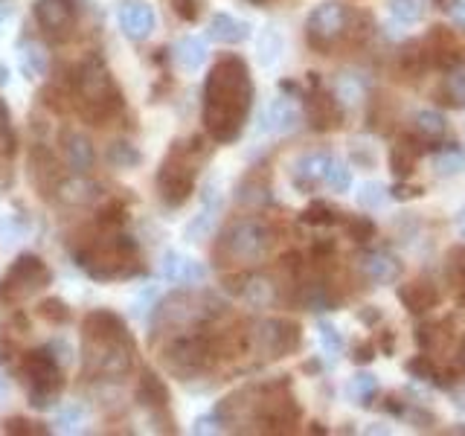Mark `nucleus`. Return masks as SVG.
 <instances>
[{
	"mask_svg": "<svg viewBox=\"0 0 465 436\" xmlns=\"http://www.w3.org/2000/svg\"><path fill=\"white\" fill-rule=\"evenodd\" d=\"M140 399L143 404H149V407H163L166 404V387L157 382V375L152 372H145L143 375V384H140Z\"/></svg>",
	"mask_w": 465,
	"mask_h": 436,
	"instance_id": "26",
	"label": "nucleus"
},
{
	"mask_svg": "<svg viewBox=\"0 0 465 436\" xmlns=\"http://www.w3.org/2000/svg\"><path fill=\"white\" fill-rule=\"evenodd\" d=\"M271 242L273 239H271L268 224L253 222V218H244V222L232 224L224 233V251L232 259H242V262H256L259 256H265Z\"/></svg>",
	"mask_w": 465,
	"mask_h": 436,
	"instance_id": "3",
	"label": "nucleus"
},
{
	"mask_svg": "<svg viewBox=\"0 0 465 436\" xmlns=\"http://www.w3.org/2000/svg\"><path fill=\"white\" fill-rule=\"evenodd\" d=\"M256 338L271 358H280L300 346V329L294 323H285V320H268V323L259 326Z\"/></svg>",
	"mask_w": 465,
	"mask_h": 436,
	"instance_id": "6",
	"label": "nucleus"
},
{
	"mask_svg": "<svg viewBox=\"0 0 465 436\" xmlns=\"http://www.w3.org/2000/svg\"><path fill=\"white\" fill-rule=\"evenodd\" d=\"M407 372L416 375V378H421V382H433V378H436L433 363H430L425 355H416V358L407 361Z\"/></svg>",
	"mask_w": 465,
	"mask_h": 436,
	"instance_id": "30",
	"label": "nucleus"
},
{
	"mask_svg": "<svg viewBox=\"0 0 465 436\" xmlns=\"http://www.w3.org/2000/svg\"><path fill=\"white\" fill-rule=\"evenodd\" d=\"M428 0H390V15L401 24H419L425 18Z\"/></svg>",
	"mask_w": 465,
	"mask_h": 436,
	"instance_id": "24",
	"label": "nucleus"
},
{
	"mask_svg": "<svg viewBox=\"0 0 465 436\" xmlns=\"http://www.w3.org/2000/svg\"><path fill=\"white\" fill-rule=\"evenodd\" d=\"M460 363H462V370H465V343H462V349H460Z\"/></svg>",
	"mask_w": 465,
	"mask_h": 436,
	"instance_id": "40",
	"label": "nucleus"
},
{
	"mask_svg": "<svg viewBox=\"0 0 465 436\" xmlns=\"http://www.w3.org/2000/svg\"><path fill=\"white\" fill-rule=\"evenodd\" d=\"M253 105V82L247 64L236 55L222 58L207 79L203 123L218 143H232L242 134L247 111Z\"/></svg>",
	"mask_w": 465,
	"mask_h": 436,
	"instance_id": "1",
	"label": "nucleus"
},
{
	"mask_svg": "<svg viewBox=\"0 0 465 436\" xmlns=\"http://www.w3.org/2000/svg\"><path fill=\"white\" fill-rule=\"evenodd\" d=\"M35 18L47 33H67L76 21V6L73 0H38L35 4Z\"/></svg>",
	"mask_w": 465,
	"mask_h": 436,
	"instance_id": "8",
	"label": "nucleus"
},
{
	"mask_svg": "<svg viewBox=\"0 0 465 436\" xmlns=\"http://www.w3.org/2000/svg\"><path fill=\"white\" fill-rule=\"evenodd\" d=\"M375 352H378V349H375V343H361V346L355 349L352 361H358V363H370Z\"/></svg>",
	"mask_w": 465,
	"mask_h": 436,
	"instance_id": "35",
	"label": "nucleus"
},
{
	"mask_svg": "<svg viewBox=\"0 0 465 436\" xmlns=\"http://www.w3.org/2000/svg\"><path fill=\"white\" fill-rule=\"evenodd\" d=\"M445 91L454 105H465V64L450 67L448 79H445Z\"/></svg>",
	"mask_w": 465,
	"mask_h": 436,
	"instance_id": "29",
	"label": "nucleus"
},
{
	"mask_svg": "<svg viewBox=\"0 0 465 436\" xmlns=\"http://www.w3.org/2000/svg\"><path fill=\"white\" fill-rule=\"evenodd\" d=\"M280 53H282V38L276 33L273 26H265L259 35V62L262 67H273L280 62Z\"/></svg>",
	"mask_w": 465,
	"mask_h": 436,
	"instance_id": "21",
	"label": "nucleus"
},
{
	"mask_svg": "<svg viewBox=\"0 0 465 436\" xmlns=\"http://www.w3.org/2000/svg\"><path fill=\"white\" fill-rule=\"evenodd\" d=\"M302 222H305V224H314V227H329V224L338 222V213H334V210L329 207V203L314 201V203H309V207H305Z\"/></svg>",
	"mask_w": 465,
	"mask_h": 436,
	"instance_id": "27",
	"label": "nucleus"
},
{
	"mask_svg": "<svg viewBox=\"0 0 465 436\" xmlns=\"http://www.w3.org/2000/svg\"><path fill=\"white\" fill-rule=\"evenodd\" d=\"M331 154L326 152H312V154H302L297 164H294V172H291V178H294V186L302 189V193H309L314 183H323V172L329 166Z\"/></svg>",
	"mask_w": 465,
	"mask_h": 436,
	"instance_id": "12",
	"label": "nucleus"
},
{
	"mask_svg": "<svg viewBox=\"0 0 465 436\" xmlns=\"http://www.w3.org/2000/svg\"><path fill=\"white\" fill-rule=\"evenodd\" d=\"M399 300L404 302L407 312L425 314L433 309L436 302H440V291H436V285H430L428 280H413V282L399 288Z\"/></svg>",
	"mask_w": 465,
	"mask_h": 436,
	"instance_id": "13",
	"label": "nucleus"
},
{
	"mask_svg": "<svg viewBox=\"0 0 465 436\" xmlns=\"http://www.w3.org/2000/svg\"><path fill=\"white\" fill-rule=\"evenodd\" d=\"M349 233L358 239V242H367L375 236V224L370 222V218H363V215H355L352 222H349Z\"/></svg>",
	"mask_w": 465,
	"mask_h": 436,
	"instance_id": "31",
	"label": "nucleus"
},
{
	"mask_svg": "<svg viewBox=\"0 0 465 436\" xmlns=\"http://www.w3.org/2000/svg\"><path fill=\"white\" fill-rule=\"evenodd\" d=\"M210 38L218 44H242L251 38V24L232 18V15L218 12L210 21Z\"/></svg>",
	"mask_w": 465,
	"mask_h": 436,
	"instance_id": "14",
	"label": "nucleus"
},
{
	"mask_svg": "<svg viewBox=\"0 0 465 436\" xmlns=\"http://www.w3.org/2000/svg\"><path fill=\"white\" fill-rule=\"evenodd\" d=\"M430 166L436 169V174H442V178L445 174H460L465 172V154L460 149H445L440 154H433Z\"/></svg>",
	"mask_w": 465,
	"mask_h": 436,
	"instance_id": "25",
	"label": "nucleus"
},
{
	"mask_svg": "<svg viewBox=\"0 0 465 436\" xmlns=\"http://www.w3.org/2000/svg\"><path fill=\"white\" fill-rule=\"evenodd\" d=\"M193 181H195V169L181 157V149H174L172 157H166L163 172H160V195H163L169 207H178L193 193Z\"/></svg>",
	"mask_w": 465,
	"mask_h": 436,
	"instance_id": "5",
	"label": "nucleus"
},
{
	"mask_svg": "<svg viewBox=\"0 0 465 436\" xmlns=\"http://www.w3.org/2000/svg\"><path fill=\"white\" fill-rule=\"evenodd\" d=\"M111 160L114 164H137V152H131V145H125V143H116L114 149H111Z\"/></svg>",
	"mask_w": 465,
	"mask_h": 436,
	"instance_id": "32",
	"label": "nucleus"
},
{
	"mask_svg": "<svg viewBox=\"0 0 465 436\" xmlns=\"http://www.w3.org/2000/svg\"><path fill=\"white\" fill-rule=\"evenodd\" d=\"M120 24H123V33L131 41H145L154 33V24H157V15L149 4H140V0H131L120 9Z\"/></svg>",
	"mask_w": 465,
	"mask_h": 436,
	"instance_id": "7",
	"label": "nucleus"
},
{
	"mask_svg": "<svg viewBox=\"0 0 465 436\" xmlns=\"http://www.w3.org/2000/svg\"><path fill=\"white\" fill-rule=\"evenodd\" d=\"M174 62H178L181 70L195 73L198 67H203V62H207V44L195 35L181 38L178 47H174Z\"/></svg>",
	"mask_w": 465,
	"mask_h": 436,
	"instance_id": "16",
	"label": "nucleus"
},
{
	"mask_svg": "<svg viewBox=\"0 0 465 436\" xmlns=\"http://www.w3.org/2000/svg\"><path fill=\"white\" fill-rule=\"evenodd\" d=\"M172 4H174V12H178L183 21H195L198 18V4H195V0H172Z\"/></svg>",
	"mask_w": 465,
	"mask_h": 436,
	"instance_id": "33",
	"label": "nucleus"
},
{
	"mask_svg": "<svg viewBox=\"0 0 465 436\" xmlns=\"http://www.w3.org/2000/svg\"><path fill=\"white\" fill-rule=\"evenodd\" d=\"M305 114H309V123L314 131H329L341 120L338 102H334L331 94L317 91V84H314V94L309 96V102H305Z\"/></svg>",
	"mask_w": 465,
	"mask_h": 436,
	"instance_id": "11",
	"label": "nucleus"
},
{
	"mask_svg": "<svg viewBox=\"0 0 465 436\" xmlns=\"http://www.w3.org/2000/svg\"><path fill=\"white\" fill-rule=\"evenodd\" d=\"M454 404H457V411H462V413H465V387L454 390Z\"/></svg>",
	"mask_w": 465,
	"mask_h": 436,
	"instance_id": "37",
	"label": "nucleus"
},
{
	"mask_svg": "<svg viewBox=\"0 0 465 436\" xmlns=\"http://www.w3.org/2000/svg\"><path fill=\"white\" fill-rule=\"evenodd\" d=\"M300 123V111L288 96L273 99L268 111H265V128L273 131V134H285V131H294Z\"/></svg>",
	"mask_w": 465,
	"mask_h": 436,
	"instance_id": "15",
	"label": "nucleus"
},
{
	"mask_svg": "<svg viewBox=\"0 0 465 436\" xmlns=\"http://www.w3.org/2000/svg\"><path fill=\"white\" fill-rule=\"evenodd\" d=\"M163 276L174 285H198L207 280V271H203L195 259L181 256L178 251H169L163 256Z\"/></svg>",
	"mask_w": 465,
	"mask_h": 436,
	"instance_id": "9",
	"label": "nucleus"
},
{
	"mask_svg": "<svg viewBox=\"0 0 465 436\" xmlns=\"http://www.w3.org/2000/svg\"><path fill=\"white\" fill-rule=\"evenodd\" d=\"M317 332H320V346H323L326 355H341L343 352V338H341L338 326L329 323V320H320Z\"/></svg>",
	"mask_w": 465,
	"mask_h": 436,
	"instance_id": "28",
	"label": "nucleus"
},
{
	"mask_svg": "<svg viewBox=\"0 0 465 436\" xmlns=\"http://www.w3.org/2000/svg\"><path fill=\"white\" fill-rule=\"evenodd\" d=\"M26 372L33 375L29 382V404L33 407H50L58 396L62 378H58V367L50 352H33L26 361Z\"/></svg>",
	"mask_w": 465,
	"mask_h": 436,
	"instance_id": "4",
	"label": "nucleus"
},
{
	"mask_svg": "<svg viewBox=\"0 0 465 436\" xmlns=\"http://www.w3.org/2000/svg\"><path fill=\"white\" fill-rule=\"evenodd\" d=\"M349 29V9L341 4H320L312 9L309 21H305V38L314 50H329L334 47Z\"/></svg>",
	"mask_w": 465,
	"mask_h": 436,
	"instance_id": "2",
	"label": "nucleus"
},
{
	"mask_svg": "<svg viewBox=\"0 0 465 436\" xmlns=\"http://www.w3.org/2000/svg\"><path fill=\"white\" fill-rule=\"evenodd\" d=\"M390 189L384 183H375V181H367V183H361L358 186V193H355V201L361 203L363 210H378V207H384V203L390 201Z\"/></svg>",
	"mask_w": 465,
	"mask_h": 436,
	"instance_id": "23",
	"label": "nucleus"
},
{
	"mask_svg": "<svg viewBox=\"0 0 465 436\" xmlns=\"http://www.w3.org/2000/svg\"><path fill=\"white\" fill-rule=\"evenodd\" d=\"M413 128L421 140H440V137H445L448 123L440 111H419L413 116Z\"/></svg>",
	"mask_w": 465,
	"mask_h": 436,
	"instance_id": "18",
	"label": "nucleus"
},
{
	"mask_svg": "<svg viewBox=\"0 0 465 436\" xmlns=\"http://www.w3.org/2000/svg\"><path fill=\"white\" fill-rule=\"evenodd\" d=\"M64 154H67V164L76 172H87L94 166V145L87 143V137H82V134L64 137Z\"/></svg>",
	"mask_w": 465,
	"mask_h": 436,
	"instance_id": "17",
	"label": "nucleus"
},
{
	"mask_svg": "<svg viewBox=\"0 0 465 436\" xmlns=\"http://www.w3.org/2000/svg\"><path fill=\"white\" fill-rule=\"evenodd\" d=\"M416 160H419V152L413 149L411 143L392 145V152H390V166H392V172L399 174V178H411L413 169H416Z\"/></svg>",
	"mask_w": 465,
	"mask_h": 436,
	"instance_id": "19",
	"label": "nucleus"
},
{
	"mask_svg": "<svg viewBox=\"0 0 465 436\" xmlns=\"http://www.w3.org/2000/svg\"><path fill=\"white\" fill-rule=\"evenodd\" d=\"M460 236L465 239V210L460 213Z\"/></svg>",
	"mask_w": 465,
	"mask_h": 436,
	"instance_id": "39",
	"label": "nucleus"
},
{
	"mask_svg": "<svg viewBox=\"0 0 465 436\" xmlns=\"http://www.w3.org/2000/svg\"><path fill=\"white\" fill-rule=\"evenodd\" d=\"M361 271L363 276L372 282V285H392L399 280V273H401V265H399V259L387 253V251H375V253H367L361 262Z\"/></svg>",
	"mask_w": 465,
	"mask_h": 436,
	"instance_id": "10",
	"label": "nucleus"
},
{
	"mask_svg": "<svg viewBox=\"0 0 465 436\" xmlns=\"http://www.w3.org/2000/svg\"><path fill=\"white\" fill-rule=\"evenodd\" d=\"M251 4H265V0H251Z\"/></svg>",
	"mask_w": 465,
	"mask_h": 436,
	"instance_id": "41",
	"label": "nucleus"
},
{
	"mask_svg": "<svg viewBox=\"0 0 465 436\" xmlns=\"http://www.w3.org/2000/svg\"><path fill=\"white\" fill-rule=\"evenodd\" d=\"M323 186H329L331 193H346V189L352 186V169H349V164L331 157L323 172Z\"/></svg>",
	"mask_w": 465,
	"mask_h": 436,
	"instance_id": "20",
	"label": "nucleus"
},
{
	"mask_svg": "<svg viewBox=\"0 0 465 436\" xmlns=\"http://www.w3.org/2000/svg\"><path fill=\"white\" fill-rule=\"evenodd\" d=\"M82 416H84L82 407H79V404H73V407H67V411H64L62 416H58V425H62V428H73V425H79Z\"/></svg>",
	"mask_w": 465,
	"mask_h": 436,
	"instance_id": "34",
	"label": "nucleus"
},
{
	"mask_svg": "<svg viewBox=\"0 0 465 436\" xmlns=\"http://www.w3.org/2000/svg\"><path fill=\"white\" fill-rule=\"evenodd\" d=\"M450 21L465 29V0H454V6H450Z\"/></svg>",
	"mask_w": 465,
	"mask_h": 436,
	"instance_id": "36",
	"label": "nucleus"
},
{
	"mask_svg": "<svg viewBox=\"0 0 465 436\" xmlns=\"http://www.w3.org/2000/svg\"><path fill=\"white\" fill-rule=\"evenodd\" d=\"M375 392H378V378L370 375V372H361V375H355L352 382L346 384V396L352 399V401H358V404H363V407L372 401Z\"/></svg>",
	"mask_w": 465,
	"mask_h": 436,
	"instance_id": "22",
	"label": "nucleus"
},
{
	"mask_svg": "<svg viewBox=\"0 0 465 436\" xmlns=\"http://www.w3.org/2000/svg\"><path fill=\"white\" fill-rule=\"evenodd\" d=\"M6 82H9V67L0 64V84H6Z\"/></svg>",
	"mask_w": 465,
	"mask_h": 436,
	"instance_id": "38",
	"label": "nucleus"
}]
</instances>
